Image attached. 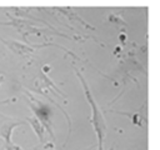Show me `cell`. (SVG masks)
I'll return each mask as SVG.
<instances>
[{
  "label": "cell",
  "mask_w": 160,
  "mask_h": 150,
  "mask_svg": "<svg viewBox=\"0 0 160 150\" xmlns=\"http://www.w3.org/2000/svg\"><path fill=\"white\" fill-rule=\"evenodd\" d=\"M78 78L81 81V85H82V89H84V92H85V98H86V100H88V102H89V105L91 108V118H90V121H91V125H92L94 131L96 134L99 150H102L104 140H105V136H106V122H105V119H104L102 112H101L100 108L98 106L95 99L91 95V91L89 89L88 82L85 81V79L82 78V75L80 72H78Z\"/></svg>",
  "instance_id": "cell-1"
},
{
  "label": "cell",
  "mask_w": 160,
  "mask_h": 150,
  "mask_svg": "<svg viewBox=\"0 0 160 150\" xmlns=\"http://www.w3.org/2000/svg\"><path fill=\"white\" fill-rule=\"evenodd\" d=\"M22 124H24L22 121H18V120H14L10 118H4V121L0 122V138L4 140V144L12 142V140H11L12 130L16 126L22 125Z\"/></svg>",
  "instance_id": "cell-2"
},
{
  "label": "cell",
  "mask_w": 160,
  "mask_h": 150,
  "mask_svg": "<svg viewBox=\"0 0 160 150\" xmlns=\"http://www.w3.org/2000/svg\"><path fill=\"white\" fill-rule=\"evenodd\" d=\"M0 41L4 42L12 52H15L16 55L21 56V58H28L32 54V48L29 46V45H25V44H21L19 41H15V40H9V39H2L0 38Z\"/></svg>",
  "instance_id": "cell-3"
},
{
  "label": "cell",
  "mask_w": 160,
  "mask_h": 150,
  "mask_svg": "<svg viewBox=\"0 0 160 150\" xmlns=\"http://www.w3.org/2000/svg\"><path fill=\"white\" fill-rule=\"evenodd\" d=\"M26 121L30 124V126L32 128V130H34L35 134L38 135L40 142H44V141H45V130H46V129H45V126L42 125V122H41L35 115L31 116V118H28Z\"/></svg>",
  "instance_id": "cell-4"
},
{
  "label": "cell",
  "mask_w": 160,
  "mask_h": 150,
  "mask_svg": "<svg viewBox=\"0 0 160 150\" xmlns=\"http://www.w3.org/2000/svg\"><path fill=\"white\" fill-rule=\"evenodd\" d=\"M4 148H5V150H22L19 145H16V144H14V142L4 144Z\"/></svg>",
  "instance_id": "cell-5"
},
{
  "label": "cell",
  "mask_w": 160,
  "mask_h": 150,
  "mask_svg": "<svg viewBox=\"0 0 160 150\" xmlns=\"http://www.w3.org/2000/svg\"><path fill=\"white\" fill-rule=\"evenodd\" d=\"M2 80H4V76H2V75H0V85H1V82H2Z\"/></svg>",
  "instance_id": "cell-6"
}]
</instances>
